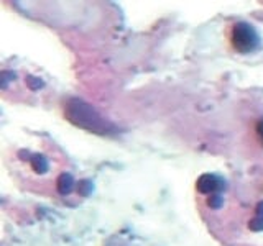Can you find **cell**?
I'll return each mask as SVG.
<instances>
[{"instance_id": "cell-1", "label": "cell", "mask_w": 263, "mask_h": 246, "mask_svg": "<svg viewBox=\"0 0 263 246\" xmlns=\"http://www.w3.org/2000/svg\"><path fill=\"white\" fill-rule=\"evenodd\" d=\"M63 112H64V118L69 123H72L81 130L94 133V135L112 136L118 133L117 126L112 122H109L105 117H102L101 112L85 102L84 99L69 97L63 104Z\"/></svg>"}, {"instance_id": "cell-2", "label": "cell", "mask_w": 263, "mask_h": 246, "mask_svg": "<svg viewBox=\"0 0 263 246\" xmlns=\"http://www.w3.org/2000/svg\"><path fill=\"white\" fill-rule=\"evenodd\" d=\"M230 44L239 55H253L261 48V36L253 25L237 22L230 30Z\"/></svg>"}, {"instance_id": "cell-3", "label": "cell", "mask_w": 263, "mask_h": 246, "mask_svg": "<svg viewBox=\"0 0 263 246\" xmlns=\"http://www.w3.org/2000/svg\"><path fill=\"white\" fill-rule=\"evenodd\" d=\"M226 189H227L226 177H222L221 174H214V172H204L196 181V190L204 195L222 194Z\"/></svg>"}, {"instance_id": "cell-4", "label": "cell", "mask_w": 263, "mask_h": 246, "mask_svg": "<svg viewBox=\"0 0 263 246\" xmlns=\"http://www.w3.org/2000/svg\"><path fill=\"white\" fill-rule=\"evenodd\" d=\"M30 166H31V169L35 171V174H38V176H43L50 171L48 158L41 155V153H35V155L30 156Z\"/></svg>"}, {"instance_id": "cell-5", "label": "cell", "mask_w": 263, "mask_h": 246, "mask_svg": "<svg viewBox=\"0 0 263 246\" xmlns=\"http://www.w3.org/2000/svg\"><path fill=\"white\" fill-rule=\"evenodd\" d=\"M74 187H76V181L69 172H63V174L56 179V190L59 194H63V195L71 194V192L74 190Z\"/></svg>"}, {"instance_id": "cell-6", "label": "cell", "mask_w": 263, "mask_h": 246, "mask_svg": "<svg viewBox=\"0 0 263 246\" xmlns=\"http://www.w3.org/2000/svg\"><path fill=\"white\" fill-rule=\"evenodd\" d=\"M92 190H94V184H92L89 179H82V181L77 184V192L81 195H84V197L91 195Z\"/></svg>"}, {"instance_id": "cell-7", "label": "cell", "mask_w": 263, "mask_h": 246, "mask_svg": "<svg viewBox=\"0 0 263 246\" xmlns=\"http://www.w3.org/2000/svg\"><path fill=\"white\" fill-rule=\"evenodd\" d=\"M222 204H224V197H222V194L209 195V199H207V205H209L210 209H214V210L221 209V207H222Z\"/></svg>"}, {"instance_id": "cell-8", "label": "cell", "mask_w": 263, "mask_h": 246, "mask_svg": "<svg viewBox=\"0 0 263 246\" xmlns=\"http://www.w3.org/2000/svg\"><path fill=\"white\" fill-rule=\"evenodd\" d=\"M248 230L250 231H255V233H258V231H263V217H253L252 220L248 222Z\"/></svg>"}, {"instance_id": "cell-9", "label": "cell", "mask_w": 263, "mask_h": 246, "mask_svg": "<svg viewBox=\"0 0 263 246\" xmlns=\"http://www.w3.org/2000/svg\"><path fill=\"white\" fill-rule=\"evenodd\" d=\"M26 84H28V87L31 90H38V89L45 87V82L39 77H35V76H28V77H26Z\"/></svg>"}, {"instance_id": "cell-10", "label": "cell", "mask_w": 263, "mask_h": 246, "mask_svg": "<svg viewBox=\"0 0 263 246\" xmlns=\"http://www.w3.org/2000/svg\"><path fill=\"white\" fill-rule=\"evenodd\" d=\"M255 133H256V138H258V141H260V146L263 148V118L256 120V123H255Z\"/></svg>"}, {"instance_id": "cell-11", "label": "cell", "mask_w": 263, "mask_h": 246, "mask_svg": "<svg viewBox=\"0 0 263 246\" xmlns=\"http://www.w3.org/2000/svg\"><path fill=\"white\" fill-rule=\"evenodd\" d=\"M255 215H256V217H263V201L256 204V207H255Z\"/></svg>"}]
</instances>
